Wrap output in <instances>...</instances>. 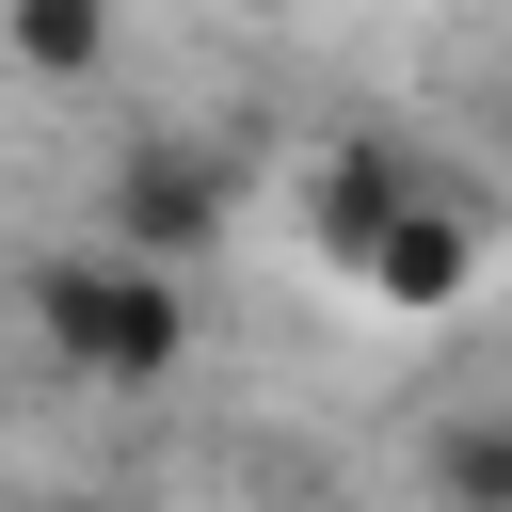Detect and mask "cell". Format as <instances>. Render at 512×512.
I'll return each mask as SVG.
<instances>
[{
	"label": "cell",
	"instance_id": "2",
	"mask_svg": "<svg viewBox=\"0 0 512 512\" xmlns=\"http://www.w3.org/2000/svg\"><path fill=\"white\" fill-rule=\"evenodd\" d=\"M432 176H416V144H384V128H336L320 160H304V240H320V272H368V240L416 208Z\"/></svg>",
	"mask_w": 512,
	"mask_h": 512
},
{
	"label": "cell",
	"instance_id": "8",
	"mask_svg": "<svg viewBox=\"0 0 512 512\" xmlns=\"http://www.w3.org/2000/svg\"><path fill=\"white\" fill-rule=\"evenodd\" d=\"M256 16H288V0H256Z\"/></svg>",
	"mask_w": 512,
	"mask_h": 512
},
{
	"label": "cell",
	"instance_id": "7",
	"mask_svg": "<svg viewBox=\"0 0 512 512\" xmlns=\"http://www.w3.org/2000/svg\"><path fill=\"white\" fill-rule=\"evenodd\" d=\"M48 512H96V496H48Z\"/></svg>",
	"mask_w": 512,
	"mask_h": 512
},
{
	"label": "cell",
	"instance_id": "5",
	"mask_svg": "<svg viewBox=\"0 0 512 512\" xmlns=\"http://www.w3.org/2000/svg\"><path fill=\"white\" fill-rule=\"evenodd\" d=\"M0 48H16V80L80 96V80L128 48V0H0Z\"/></svg>",
	"mask_w": 512,
	"mask_h": 512
},
{
	"label": "cell",
	"instance_id": "4",
	"mask_svg": "<svg viewBox=\"0 0 512 512\" xmlns=\"http://www.w3.org/2000/svg\"><path fill=\"white\" fill-rule=\"evenodd\" d=\"M384 320H448L464 288H480V208H448V192H416L384 240H368V272H352Z\"/></svg>",
	"mask_w": 512,
	"mask_h": 512
},
{
	"label": "cell",
	"instance_id": "3",
	"mask_svg": "<svg viewBox=\"0 0 512 512\" xmlns=\"http://www.w3.org/2000/svg\"><path fill=\"white\" fill-rule=\"evenodd\" d=\"M112 240H144V256H208V240H224V160L176 144V128H128V160H112Z\"/></svg>",
	"mask_w": 512,
	"mask_h": 512
},
{
	"label": "cell",
	"instance_id": "1",
	"mask_svg": "<svg viewBox=\"0 0 512 512\" xmlns=\"http://www.w3.org/2000/svg\"><path fill=\"white\" fill-rule=\"evenodd\" d=\"M16 320H32V352H48L64 384H112V400H144V384L192 368V288H176V256H144V240H48V256L16 272Z\"/></svg>",
	"mask_w": 512,
	"mask_h": 512
},
{
	"label": "cell",
	"instance_id": "6",
	"mask_svg": "<svg viewBox=\"0 0 512 512\" xmlns=\"http://www.w3.org/2000/svg\"><path fill=\"white\" fill-rule=\"evenodd\" d=\"M432 512H512V400L432 432Z\"/></svg>",
	"mask_w": 512,
	"mask_h": 512
}]
</instances>
